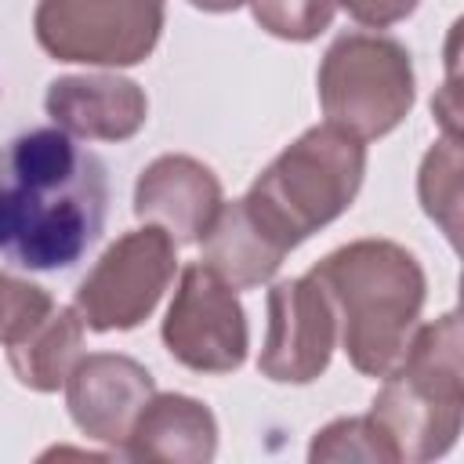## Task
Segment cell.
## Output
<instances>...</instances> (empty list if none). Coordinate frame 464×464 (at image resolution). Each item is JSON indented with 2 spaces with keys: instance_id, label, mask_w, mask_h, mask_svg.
I'll list each match as a JSON object with an SVG mask.
<instances>
[{
  "instance_id": "cell-7",
  "label": "cell",
  "mask_w": 464,
  "mask_h": 464,
  "mask_svg": "<svg viewBox=\"0 0 464 464\" xmlns=\"http://www.w3.org/2000/svg\"><path fill=\"white\" fill-rule=\"evenodd\" d=\"M174 239L156 228H134L120 236L76 286V315L87 330H130L152 315L167 283L174 279Z\"/></svg>"
},
{
  "instance_id": "cell-14",
  "label": "cell",
  "mask_w": 464,
  "mask_h": 464,
  "mask_svg": "<svg viewBox=\"0 0 464 464\" xmlns=\"http://www.w3.org/2000/svg\"><path fill=\"white\" fill-rule=\"evenodd\" d=\"M283 250L250 221L243 203H221L210 228L203 232V265L214 268L228 286L250 290L276 276Z\"/></svg>"
},
{
  "instance_id": "cell-21",
  "label": "cell",
  "mask_w": 464,
  "mask_h": 464,
  "mask_svg": "<svg viewBox=\"0 0 464 464\" xmlns=\"http://www.w3.org/2000/svg\"><path fill=\"white\" fill-rule=\"evenodd\" d=\"M192 7H199V11H236L239 4H246V0H188Z\"/></svg>"
},
{
  "instance_id": "cell-8",
  "label": "cell",
  "mask_w": 464,
  "mask_h": 464,
  "mask_svg": "<svg viewBox=\"0 0 464 464\" xmlns=\"http://www.w3.org/2000/svg\"><path fill=\"white\" fill-rule=\"evenodd\" d=\"M246 315L214 268L188 265L163 319L167 352L196 373H232L246 359Z\"/></svg>"
},
{
  "instance_id": "cell-15",
  "label": "cell",
  "mask_w": 464,
  "mask_h": 464,
  "mask_svg": "<svg viewBox=\"0 0 464 464\" xmlns=\"http://www.w3.org/2000/svg\"><path fill=\"white\" fill-rule=\"evenodd\" d=\"M80 344L83 319L76 315V308H51L40 323H33L18 341L7 344V359L25 388L58 392L80 362Z\"/></svg>"
},
{
  "instance_id": "cell-6",
  "label": "cell",
  "mask_w": 464,
  "mask_h": 464,
  "mask_svg": "<svg viewBox=\"0 0 464 464\" xmlns=\"http://www.w3.org/2000/svg\"><path fill=\"white\" fill-rule=\"evenodd\" d=\"M33 29L58 62L138 65L163 33V0H40Z\"/></svg>"
},
{
  "instance_id": "cell-20",
  "label": "cell",
  "mask_w": 464,
  "mask_h": 464,
  "mask_svg": "<svg viewBox=\"0 0 464 464\" xmlns=\"http://www.w3.org/2000/svg\"><path fill=\"white\" fill-rule=\"evenodd\" d=\"M334 4H341L355 22L381 29V25H392V22H402L406 14H413V7L420 0H334Z\"/></svg>"
},
{
  "instance_id": "cell-2",
  "label": "cell",
  "mask_w": 464,
  "mask_h": 464,
  "mask_svg": "<svg viewBox=\"0 0 464 464\" xmlns=\"http://www.w3.org/2000/svg\"><path fill=\"white\" fill-rule=\"evenodd\" d=\"M337 312L341 344L366 377H384L406 352L424 304L417 257L392 239H355L308 272Z\"/></svg>"
},
{
  "instance_id": "cell-9",
  "label": "cell",
  "mask_w": 464,
  "mask_h": 464,
  "mask_svg": "<svg viewBox=\"0 0 464 464\" xmlns=\"http://www.w3.org/2000/svg\"><path fill=\"white\" fill-rule=\"evenodd\" d=\"M337 341V312L312 279H286L268 290V334L257 370L279 384H308L330 366Z\"/></svg>"
},
{
  "instance_id": "cell-10",
  "label": "cell",
  "mask_w": 464,
  "mask_h": 464,
  "mask_svg": "<svg viewBox=\"0 0 464 464\" xmlns=\"http://www.w3.org/2000/svg\"><path fill=\"white\" fill-rule=\"evenodd\" d=\"M152 395V373L127 355H87L65 377V399L76 428L109 446L127 442L138 413Z\"/></svg>"
},
{
  "instance_id": "cell-13",
  "label": "cell",
  "mask_w": 464,
  "mask_h": 464,
  "mask_svg": "<svg viewBox=\"0 0 464 464\" xmlns=\"http://www.w3.org/2000/svg\"><path fill=\"white\" fill-rule=\"evenodd\" d=\"M218 450L214 413L188 395H152L138 413L123 453L130 460H163V464H203Z\"/></svg>"
},
{
  "instance_id": "cell-18",
  "label": "cell",
  "mask_w": 464,
  "mask_h": 464,
  "mask_svg": "<svg viewBox=\"0 0 464 464\" xmlns=\"http://www.w3.org/2000/svg\"><path fill=\"white\" fill-rule=\"evenodd\" d=\"M254 18L279 40H312L334 22V0H250Z\"/></svg>"
},
{
  "instance_id": "cell-5",
  "label": "cell",
  "mask_w": 464,
  "mask_h": 464,
  "mask_svg": "<svg viewBox=\"0 0 464 464\" xmlns=\"http://www.w3.org/2000/svg\"><path fill=\"white\" fill-rule=\"evenodd\" d=\"M319 105L326 123L359 141L395 130L413 105V65L406 47L373 33L337 36L319 65Z\"/></svg>"
},
{
  "instance_id": "cell-17",
  "label": "cell",
  "mask_w": 464,
  "mask_h": 464,
  "mask_svg": "<svg viewBox=\"0 0 464 464\" xmlns=\"http://www.w3.org/2000/svg\"><path fill=\"white\" fill-rule=\"evenodd\" d=\"M308 457L312 460H392V450L370 417H341L312 439Z\"/></svg>"
},
{
  "instance_id": "cell-1",
  "label": "cell",
  "mask_w": 464,
  "mask_h": 464,
  "mask_svg": "<svg viewBox=\"0 0 464 464\" xmlns=\"http://www.w3.org/2000/svg\"><path fill=\"white\" fill-rule=\"evenodd\" d=\"M105 163L62 127H36L0 149V254L33 272L76 265L102 236Z\"/></svg>"
},
{
  "instance_id": "cell-19",
  "label": "cell",
  "mask_w": 464,
  "mask_h": 464,
  "mask_svg": "<svg viewBox=\"0 0 464 464\" xmlns=\"http://www.w3.org/2000/svg\"><path fill=\"white\" fill-rule=\"evenodd\" d=\"M51 308H54V301L47 297L44 286L0 272V341H4V344L18 341V337H22L33 323H40Z\"/></svg>"
},
{
  "instance_id": "cell-11",
  "label": "cell",
  "mask_w": 464,
  "mask_h": 464,
  "mask_svg": "<svg viewBox=\"0 0 464 464\" xmlns=\"http://www.w3.org/2000/svg\"><path fill=\"white\" fill-rule=\"evenodd\" d=\"M221 210V185L210 167L192 156L152 160L134 188V214L163 228L174 243H199Z\"/></svg>"
},
{
  "instance_id": "cell-16",
  "label": "cell",
  "mask_w": 464,
  "mask_h": 464,
  "mask_svg": "<svg viewBox=\"0 0 464 464\" xmlns=\"http://www.w3.org/2000/svg\"><path fill=\"white\" fill-rule=\"evenodd\" d=\"M420 203L428 210V218H435L446 236L457 243V214H460V145L457 138H442L420 167Z\"/></svg>"
},
{
  "instance_id": "cell-4",
  "label": "cell",
  "mask_w": 464,
  "mask_h": 464,
  "mask_svg": "<svg viewBox=\"0 0 464 464\" xmlns=\"http://www.w3.org/2000/svg\"><path fill=\"white\" fill-rule=\"evenodd\" d=\"M464 413V366H460V319H442L413 330L402 359L384 373L370 420L384 435L392 460L442 457L460 435Z\"/></svg>"
},
{
  "instance_id": "cell-3",
  "label": "cell",
  "mask_w": 464,
  "mask_h": 464,
  "mask_svg": "<svg viewBox=\"0 0 464 464\" xmlns=\"http://www.w3.org/2000/svg\"><path fill=\"white\" fill-rule=\"evenodd\" d=\"M366 170V149L355 134L323 123L286 145L239 199L250 221L290 254L301 239L341 218Z\"/></svg>"
},
{
  "instance_id": "cell-12",
  "label": "cell",
  "mask_w": 464,
  "mask_h": 464,
  "mask_svg": "<svg viewBox=\"0 0 464 464\" xmlns=\"http://www.w3.org/2000/svg\"><path fill=\"white\" fill-rule=\"evenodd\" d=\"M44 105L62 130L94 141H127L145 127L149 116L145 91L112 72L62 76L47 87Z\"/></svg>"
}]
</instances>
